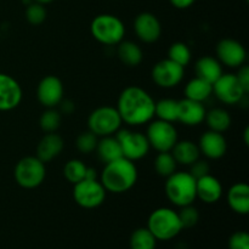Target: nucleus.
Instances as JSON below:
<instances>
[{
  "label": "nucleus",
  "mask_w": 249,
  "mask_h": 249,
  "mask_svg": "<svg viewBox=\"0 0 249 249\" xmlns=\"http://www.w3.org/2000/svg\"><path fill=\"white\" fill-rule=\"evenodd\" d=\"M155 100L142 88L131 85L121 92L117 111L123 123L131 126L150 123L155 117Z\"/></svg>",
  "instance_id": "1"
},
{
  "label": "nucleus",
  "mask_w": 249,
  "mask_h": 249,
  "mask_svg": "<svg viewBox=\"0 0 249 249\" xmlns=\"http://www.w3.org/2000/svg\"><path fill=\"white\" fill-rule=\"evenodd\" d=\"M138 181V169L133 160L121 157L106 163L102 169L100 182L105 190L112 194H124Z\"/></svg>",
  "instance_id": "2"
},
{
  "label": "nucleus",
  "mask_w": 249,
  "mask_h": 249,
  "mask_svg": "<svg viewBox=\"0 0 249 249\" xmlns=\"http://www.w3.org/2000/svg\"><path fill=\"white\" fill-rule=\"evenodd\" d=\"M165 195L173 204L184 207L192 204L196 197V179L189 172H175L167 178Z\"/></svg>",
  "instance_id": "3"
},
{
  "label": "nucleus",
  "mask_w": 249,
  "mask_h": 249,
  "mask_svg": "<svg viewBox=\"0 0 249 249\" xmlns=\"http://www.w3.org/2000/svg\"><path fill=\"white\" fill-rule=\"evenodd\" d=\"M90 32L104 45H118L124 38L125 26L119 17L111 14H101L91 21Z\"/></svg>",
  "instance_id": "4"
},
{
  "label": "nucleus",
  "mask_w": 249,
  "mask_h": 249,
  "mask_svg": "<svg viewBox=\"0 0 249 249\" xmlns=\"http://www.w3.org/2000/svg\"><path fill=\"white\" fill-rule=\"evenodd\" d=\"M147 229L156 240L168 241L179 235L182 226L177 212L170 208H158L148 216Z\"/></svg>",
  "instance_id": "5"
},
{
  "label": "nucleus",
  "mask_w": 249,
  "mask_h": 249,
  "mask_svg": "<svg viewBox=\"0 0 249 249\" xmlns=\"http://www.w3.org/2000/svg\"><path fill=\"white\" fill-rule=\"evenodd\" d=\"M15 180L21 187L27 190L36 189L43 184L46 177L45 163L36 156H28L18 160L15 167Z\"/></svg>",
  "instance_id": "6"
},
{
  "label": "nucleus",
  "mask_w": 249,
  "mask_h": 249,
  "mask_svg": "<svg viewBox=\"0 0 249 249\" xmlns=\"http://www.w3.org/2000/svg\"><path fill=\"white\" fill-rule=\"evenodd\" d=\"M122 119L116 107L101 106L94 109L88 118V128L97 138L111 136L121 129Z\"/></svg>",
  "instance_id": "7"
},
{
  "label": "nucleus",
  "mask_w": 249,
  "mask_h": 249,
  "mask_svg": "<svg viewBox=\"0 0 249 249\" xmlns=\"http://www.w3.org/2000/svg\"><path fill=\"white\" fill-rule=\"evenodd\" d=\"M107 191L97 179H84L74 184L73 198L78 206L85 209H94L101 206Z\"/></svg>",
  "instance_id": "8"
},
{
  "label": "nucleus",
  "mask_w": 249,
  "mask_h": 249,
  "mask_svg": "<svg viewBox=\"0 0 249 249\" xmlns=\"http://www.w3.org/2000/svg\"><path fill=\"white\" fill-rule=\"evenodd\" d=\"M146 138L151 147L156 151L170 152L178 141V131L173 123L157 119L148 124Z\"/></svg>",
  "instance_id": "9"
},
{
  "label": "nucleus",
  "mask_w": 249,
  "mask_h": 249,
  "mask_svg": "<svg viewBox=\"0 0 249 249\" xmlns=\"http://www.w3.org/2000/svg\"><path fill=\"white\" fill-rule=\"evenodd\" d=\"M116 134L124 158L134 162L147 156L151 146L146 135L129 129H119Z\"/></svg>",
  "instance_id": "10"
},
{
  "label": "nucleus",
  "mask_w": 249,
  "mask_h": 249,
  "mask_svg": "<svg viewBox=\"0 0 249 249\" xmlns=\"http://www.w3.org/2000/svg\"><path fill=\"white\" fill-rule=\"evenodd\" d=\"M185 70L182 66L173 62L169 58L160 61L152 68V79L160 88L172 89L184 79Z\"/></svg>",
  "instance_id": "11"
},
{
  "label": "nucleus",
  "mask_w": 249,
  "mask_h": 249,
  "mask_svg": "<svg viewBox=\"0 0 249 249\" xmlns=\"http://www.w3.org/2000/svg\"><path fill=\"white\" fill-rule=\"evenodd\" d=\"M213 92L223 104L236 105L247 95L242 85L238 82L236 74L226 73L213 84Z\"/></svg>",
  "instance_id": "12"
},
{
  "label": "nucleus",
  "mask_w": 249,
  "mask_h": 249,
  "mask_svg": "<svg viewBox=\"0 0 249 249\" xmlns=\"http://www.w3.org/2000/svg\"><path fill=\"white\" fill-rule=\"evenodd\" d=\"M216 57L221 65L231 68H238L245 65L247 58V51L240 41L231 38L221 39L216 44Z\"/></svg>",
  "instance_id": "13"
},
{
  "label": "nucleus",
  "mask_w": 249,
  "mask_h": 249,
  "mask_svg": "<svg viewBox=\"0 0 249 249\" xmlns=\"http://www.w3.org/2000/svg\"><path fill=\"white\" fill-rule=\"evenodd\" d=\"M63 84L56 75H46L39 82L36 88L38 101L45 108H55L63 100Z\"/></svg>",
  "instance_id": "14"
},
{
  "label": "nucleus",
  "mask_w": 249,
  "mask_h": 249,
  "mask_svg": "<svg viewBox=\"0 0 249 249\" xmlns=\"http://www.w3.org/2000/svg\"><path fill=\"white\" fill-rule=\"evenodd\" d=\"M22 101V88L11 75L0 73V111L16 108Z\"/></svg>",
  "instance_id": "15"
},
{
  "label": "nucleus",
  "mask_w": 249,
  "mask_h": 249,
  "mask_svg": "<svg viewBox=\"0 0 249 249\" xmlns=\"http://www.w3.org/2000/svg\"><path fill=\"white\" fill-rule=\"evenodd\" d=\"M134 29L138 38L143 43H155L162 33L160 19L151 12L139 14L134 21Z\"/></svg>",
  "instance_id": "16"
},
{
  "label": "nucleus",
  "mask_w": 249,
  "mask_h": 249,
  "mask_svg": "<svg viewBox=\"0 0 249 249\" xmlns=\"http://www.w3.org/2000/svg\"><path fill=\"white\" fill-rule=\"evenodd\" d=\"M199 152L209 160H219L224 157L228 151V142L221 133L208 130L199 138Z\"/></svg>",
  "instance_id": "17"
},
{
  "label": "nucleus",
  "mask_w": 249,
  "mask_h": 249,
  "mask_svg": "<svg viewBox=\"0 0 249 249\" xmlns=\"http://www.w3.org/2000/svg\"><path fill=\"white\" fill-rule=\"evenodd\" d=\"M223 196L221 182L208 174L196 180V197L207 204L216 203Z\"/></svg>",
  "instance_id": "18"
},
{
  "label": "nucleus",
  "mask_w": 249,
  "mask_h": 249,
  "mask_svg": "<svg viewBox=\"0 0 249 249\" xmlns=\"http://www.w3.org/2000/svg\"><path fill=\"white\" fill-rule=\"evenodd\" d=\"M206 112L202 102L192 101L189 99L180 100L178 122H181L184 125L187 126H196L204 122Z\"/></svg>",
  "instance_id": "19"
},
{
  "label": "nucleus",
  "mask_w": 249,
  "mask_h": 249,
  "mask_svg": "<svg viewBox=\"0 0 249 249\" xmlns=\"http://www.w3.org/2000/svg\"><path fill=\"white\" fill-rule=\"evenodd\" d=\"M63 147H65V142L58 134L46 133L39 141L38 147H36V157L44 163L50 162L53 158L60 156Z\"/></svg>",
  "instance_id": "20"
},
{
  "label": "nucleus",
  "mask_w": 249,
  "mask_h": 249,
  "mask_svg": "<svg viewBox=\"0 0 249 249\" xmlns=\"http://www.w3.org/2000/svg\"><path fill=\"white\" fill-rule=\"evenodd\" d=\"M228 203L235 213H249V186L246 182H237L228 191Z\"/></svg>",
  "instance_id": "21"
},
{
  "label": "nucleus",
  "mask_w": 249,
  "mask_h": 249,
  "mask_svg": "<svg viewBox=\"0 0 249 249\" xmlns=\"http://www.w3.org/2000/svg\"><path fill=\"white\" fill-rule=\"evenodd\" d=\"M195 72H196V77L213 85L223 74V68H221V63L219 62L218 58L203 56L197 60L196 65H195Z\"/></svg>",
  "instance_id": "22"
},
{
  "label": "nucleus",
  "mask_w": 249,
  "mask_h": 249,
  "mask_svg": "<svg viewBox=\"0 0 249 249\" xmlns=\"http://www.w3.org/2000/svg\"><path fill=\"white\" fill-rule=\"evenodd\" d=\"M170 152H172L175 162L182 165H191L201 156L198 145L190 140H178Z\"/></svg>",
  "instance_id": "23"
},
{
  "label": "nucleus",
  "mask_w": 249,
  "mask_h": 249,
  "mask_svg": "<svg viewBox=\"0 0 249 249\" xmlns=\"http://www.w3.org/2000/svg\"><path fill=\"white\" fill-rule=\"evenodd\" d=\"M96 151L97 156H99V158L104 163H109L112 160H116L118 158L123 157L118 140H117L116 136L113 138L112 135L104 136V138H101V140L97 141Z\"/></svg>",
  "instance_id": "24"
},
{
  "label": "nucleus",
  "mask_w": 249,
  "mask_h": 249,
  "mask_svg": "<svg viewBox=\"0 0 249 249\" xmlns=\"http://www.w3.org/2000/svg\"><path fill=\"white\" fill-rule=\"evenodd\" d=\"M117 55H118L119 60L128 67H136L140 65L143 58V53L140 46L129 40H122L118 44Z\"/></svg>",
  "instance_id": "25"
},
{
  "label": "nucleus",
  "mask_w": 249,
  "mask_h": 249,
  "mask_svg": "<svg viewBox=\"0 0 249 249\" xmlns=\"http://www.w3.org/2000/svg\"><path fill=\"white\" fill-rule=\"evenodd\" d=\"M212 92H213V85L198 77L190 80L184 90L185 99L197 102L206 101L211 96Z\"/></svg>",
  "instance_id": "26"
},
{
  "label": "nucleus",
  "mask_w": 249,
  "mask_h": 249,
  "mask_svg": "<svg viewBox=\"0 0 249 249\" xmlns=\"http://www.w3.org/2000/svg\"><path fill=\"white\" fill-rule=\"evenodd\" d=\"M204 121H206L209 130L221 134L228 130L231 125V116L224 108H213L206 112Z\"/></svg>",
  "instance_id": "27"
},
{
  "label": "nucleus",
  "mask_w": 249,
  "mask_h": 249,
  "mask_svg": "<svg viewBox=\"0 0 249 249\" xmlns=\"http://www.w3.org/2000/svg\"><path fill=\"white\" fill-rule=\"evenodd\" d=\"M179 101L174 99H163L155 104V116L160 121L174 123L178 122Z\"/></svg>",
  "instance_id": "28"
},
{
  "label": "nucleus",
  "mask_w": 249,
  "mask_h": 249,
  "mask_svg": "<svg viewBox=\"0 0 249 249\" xmlns=\"http://www.w3.org/2000/svg\"><path fill=\"white\" fill-rule=\"evenodd\" d=\"M88 167L80 160H71L63 167V175L71 184H77L85 179Z\"/></svg>",
  "instance_id": "29"
},
{
  "label": "nucleus",
  "mask_w": 249,
  "mask_h": 249,
  "mask_svg": "<svg viewBox=\"0 0 249 249\" xmlns=\"http://www.w3.org/2000/svg\"><path fill=\"white\" fill-rule=\"evenodd\" d=\"M177 164L174 157L170 152H158L155 160V170L160 177L165 178L177 172Z\"/></svg>",
  "instance_id": "30"
},
{
  "label": "nucleus",
  "mask_w": 249,
  "mask_h": 249,
  "mask_svg": "<svg viewBox=\"0 0 249 249\" xmlns=\"http://www.w3.org/2000/svg\"><path fill=\"white\" fill-rule=\"evenodd\" d=\"M156 237L151 233L147 228L138 229L134 231L130 237V248L131 249H155L156 248Z\"/></svg>",
  "instance_id": "31"
},
{
  "label": "nucleus",
  "mask_w": 249,
  "mask_h": 249,
  "mask_svg": "<svg viewBox=\"0 0 249 249\" xmlns=\"http://www.w3.org/2000/svg\"><path fill=\"white\" fill-rule=\"evenodd\" d=\"M168 58L185 68L191 61V50L185 43L178 41L170 45L168 50Z\"/></svg>",
  "instance_id": "32"
},
{
  "label": "nucleus",
  "mask_w": 249,
  "mask_h": 249,
  "mask_svg": "<svg viewBox=\"0 0 249 249\" xmlns=\"http://www.w3.org/2000/svg\"><path fill=\"white\" fill-rule=\"evenodd\" d=\"M39 124L45 133H56L61 125V113L55 108H48L41 113Z\"/></svg>",
  "instance_id": "33"
},
{
  "label": "nucleus",
  "mask_w": 249,
  "mask_h": 249,
  "mask_svg": "<svg viewBox=\"0 0 249 249\" xmlns=\"http://www.w3.org/2000/svg\"><path fill=\"white\" fill-rule=\"evenodd\" d=\"M97 136L90 130L83 131L79 134L75 141V146H77L78 151L84 155H89V153L94 152L96 150L97 146Z\"/></svg>",
  "instance_id": "34"
},
{
  "label": "nucleus",
  "mask_w": 249,
  "mask_h": 249,
  "mask_svg": "<svg viewBox=\"0 0 249 249\" xmlns=\"http://www.w3.org/2000/svg\"><path fill=\"white\" fill-rule=\"evenodd\" d=\"M180 208L181 209H180V212L178 213V215H179L182 229L194 228V226L198 223L199 219V213L198 211H197V208H195L192 204L180 207Z\"/></svg>",
  "instance_id": "35"
},
{
  "label": "nucleus",
  "mask_w": 249,
  "mask_h": 249,
  "mask_svg": "<svg viewBox=\"0 0 249 249\" xmlns=\"http://www.w3.org/2000/svg\"><path fill=\"white\" fill-rule=\"evenodd\" d=\"M46 9L44 7L43 4H39V2H32V4L28 5L26 10V18L27 21L31 24H34V26H38V24H41L46 19Z\"/></svg>",
  "instance_id": "36"
},
{
  "label": "nucleus",
  "mask_w": 249,
  "mask_h": 249,
  "mask_svg": "<svg viewBox=\"0 0 249 249\" xmlns=\"http://www.w3.org/2000/svg\"><path fill=\"white\" fill-rule=\"evenodd\" d=\"M230 249H249V236L245 231H238L231 236L229 241Z\"/></svg>",
  "instance_id": "37"
},
{
  "label": "nucleus",
  "mask_w": 249,
  "mask_h": 249,
  "mask_svg": "<svg viewBox=\"0 0 249 249\" xmlns=\"http://www.w3.org/2000/svg\"><path fill=\"white\" fill-rule=\"evenodd\" d=\"M209 170H211V167H209L208 162L204 160H197L196 162L192 163L190 165V174L195 178V179H199L202 177H206V175L209 174Z\"/></svg>",
  "instance_id": "38"
},
{
  "label": "nucleus",
  "mask_w": 249,
  "mask_h": 249,
  "mask_svg": "<svg viewBox=\"0 0 249 249\" xmlns=\"http://www.w3.org/2000/svg\"><path fill=\"white\" fill-rule=\"evenodd\" d=\"M238 68H240V70H238L236 77H237L238 82H240V84L242 85L245 91L248 94L249 92V66L242 65Z\"/></svg>",
  "instance_id": "39"
},
{
  "label": "nucleus",
  "mask_w": 249,
  "mask_h": 249,
  "mask_svg": "<svg viewBox=\"0 0 249 249\" xmlns=\"http://www.w3.org/2000/svg\"><path fill=\"white\" fill-rule=\"evenodd\" d=\"M58 105H60L61 112L65 114H71L75 109L74 102H72L71 100H62Z\"/></svg>",
  "instance_id": "40"
},
{
  "label": "nucleus",
  "mask_w": 249,
  "mask_h": 249,
  "mask_svg": "<svg viewBox=\"0 0 249 249\" xmlns=\"http://www.w3.org/2000/svg\"><path fill=\"white\" fill-rule=\"evenodd\" d=\"M169 1L170 4H172L174 7H177V9L184 10V9H187V7L192 6L196 0H169Z\"/></svg>",
  "instance_id": "41"
},
{
  "label": "nucleus",
  "mask_w": 249,
  "mask_h": 249,
  "mask_svg": "<svg viewBox=\"0 0 249 249\" xmlns=\"http://www.w3.org/2000/svg\"><path fill=\"white\" fill-rule=\"evenodd\" d=\"M243 138H245L246 145H249V128L245 129V133H243Z\"/></svg>",
  "instance_id": "42"
},
{
  "label": "nucleus",
  "mask_w": 249,
  "mask_h": 249,
  "mask_svg": "<svg viewBox=\"0 0 249 249\" xmlns=\"http://www.w3.org/2000/svg\"><path fill=\"white\" fill-rule=\"evenodd\" d=\"M36 2H39V4H49V2L53 1V0H34Z\"/></svg>",
  "instance_id": "43"
}]
</instances>
